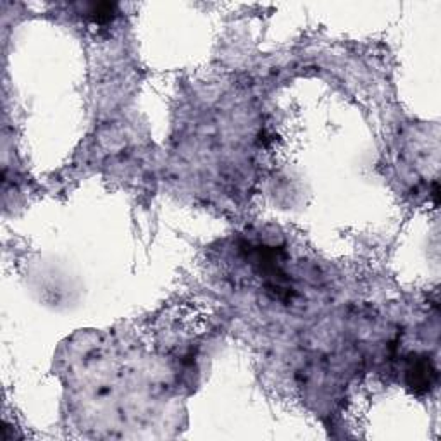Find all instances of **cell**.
I'll use <instances>...</instances> for the list:
<instances>
[{
  "label": "cell",
  "instance_id": "1",
  "mask_svg": "<svg viewBox=\"0 0 441 441\" xmlns=\"http://www.w3.org/2000/svg\"><path fill=\"white\" fill-rule=\"evenodd\" d=\"M435 379V369L429 360H417L409 371V381L416 390H429Z\"/></svg>",
  "mask_w": 441,
  "mask_h": 441
}]
</instances>
